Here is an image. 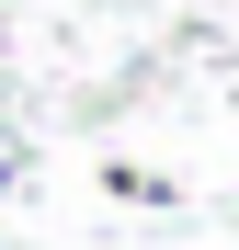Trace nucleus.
Listing matches in <instances>:
<instances>
[{"instance_id":"nucleus-1","label":"nucleus","mask_w":239,"mask_h":250,"mask_svg":"<svg viewBox=\"0 0 239 250\" xmlns=\"http://www.w3.org/2000/svg\"><path fill=\"white\" fill-rule=\"evenodd\" d=\"M12 193H23V148H12V159H0V205H12Z\"/></svg>"}]
</instances>
